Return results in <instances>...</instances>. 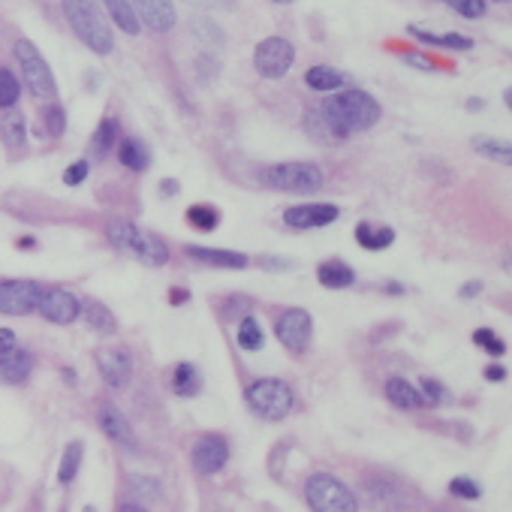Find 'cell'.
I'll return each mask as SVG.
<instances>
[{"mask_svg":"<svg viewBox=\"0 0 512 512\" xmlns=\"http://www.w3.org/2000/svg\"><path fill=\"white\" fill-rule=\"evenodd\" d=\"M379 103L368 91L347 87L334 91L329 100H323L316 109L307 114V127L320 130L332 139H350L352 133H365L379 121Z\"/></svg>","mask_w":512,"mask_h":512,"instance_id":"cell-1","label":"cell"},{"mask_svg":"<svg viewBox=\"0 0 512 512\" xmlns=\"http://www.w3.org/2000/svg\"><path fill=\"white\" fill-rule=\"evenodd\" d=\"M64 4V15L69 22V28L76 31V37L85 42L94 55H109L114 49L112 28L105 22V15L100 10L96 0H60Z\"/></svg>","mask_w":512,"mask_h":512,"instance_id":"cell-2","label":"cell"},{"mask_svg":"<svg viewBox=\"0 0 512 512\" xmlns=\"http://www.w3.org/2000/svg\"><path fill=\"white\" fill-rule=\"evenodd\" d=\"M109 242L118 247V251L136 256L142 266L148 269H160L169 262V247H166L163 238H157L154 233H145L130 220H114L109 226Z\"/></svg>","mask_w":512,"mask_h":512,"instance_id":"cell-3","label":"cell"},{"mask_svg":"<svg viewBox=\"0 0 512 512\" xmlns=\"http://www.w3.org/2000/svg\"><path fill=\"white\" fill-rule=\"evenodd\" d=\"M244 401L260 419L284 422L289 413H293L296 395H293V389H289V383H284V379L266 377V379H256V383L247 386Z\"/></svg>","mask_w":512,"mask_h":512,"instance_id":"cell-4","label":"cell"},{"mask_svg":"<svg viewBox=\"0 0 512 512\" xmlns=\"http://www.w3.org/2000/svg\"><path fill=\"white\" fill-rule=\"evenodd\" d=\"M305 498L314 512H359L356 494L332 473H314L305 482Z\"/></svg>","mask_w":512,"mask_h":512,"instance_id":"cell-5","label":"cell"},{"mask_svg":"<svg viewBox=\"0 0 512 512\" xmlns=\"http://www.w3.org/2000/svg\"><path fill=\"white\" fill-rule=\"evenodd\" d=\"M260 181L271 190L284 193H314L323 187V172L314 163H275L260 169Z\"/></svg>","mask_w":512,"mask_h":512,"instance_id":"cell-6","label":"cell"},{"mask_svg":"<svg viewBox=\"0 0 512 512\" xmlns=\"http://www.w3.org/2000/svg\"><path fill=\"white\" fill-rule=\"evenodd\" d=\"M15 60H19L24 85L31 87L33 96H55L58 85H55V76H51V67L46 64V58L40 55V49L33 46L31 40L22 37L15 42Z\"/></svg>","mask_w":512,"mask_h":512,"instance_id":"cell-7","label":"cell"},{"mask_svg":"<svg viewBox=\"0 0 512 512\" xmlns=\"http://www.w3.org/2000/svg\"><path fill=\"white\" fill-rule=\"evenodd\" d=\"M293 60H296V49L284 37L262 40L253 51V67L262 78H284L293 69Z\"/></svg>","mask_w":512,"mask_h":512,"instance_id":"cell-8","label":"cell"},{"mask_svg":"<svg viewBox=\"0 0 512 512\" xmlns=\"http://www.w3.org/2000/svg\"><path fill=\"white\" fill-rule=\"evenodd\" d=\"M42 284L37 280H0V314L6 316H28L40 307Z\"/></svg>","mask_w":512,"mask_h":512,"instance_id":"cell-9","label":"cell"},{"mask_svg":"<svg viewBox=\"0 0 512 512\" xmlns=\"http://www.w3.org/2000/svg\"><path fill=\"white\" fill-rule=\"evenodd\" d=\"M278 341L284 343L289 352H302L307 343H311L314 334V320L311 314L302 311V307H289L284 311V316L278 320Z\"/></svg>","mask_w":512,"mask_h":512,"instance_id":"cell-10","label":"cell"},{"mask_svg":"<svg viewBox=\"0 0 512 512\" xmlns=\"http://www.w3.org/2000/svg\"><path fill=\"white\" fill-rule=\"evenodd\" d=\"M37 311L46 316L49 323L69 325V323H76L78 316H82V302H78V298L69 293V289L51 287V289H46V293H42Z\"/></svg>","mask_w":512,"mask_h":512,"instance_id":"cell-11","label":"cell"},{"mask_svg":"<svg viewBox=\"0 0 512 512\" xmlns=\"http://www.w3.org/2000/svg\"><path fill=\"white\" fill-rule=\"evenodd\" d=\"M341 217L338 206L329 202H307V206H293L284 211V224L293 229H323Z\"/></svg>","mask_w":512,"mask_h":512,"instance_id":"cell-12","label":"cell"},{"mask_svg":"<svg viewBox=\"0 0 512 512\" xmlns=\"http://www.w3.org/2000/svg\"><path fill=\"white\" fill-rule=\"evenodd\" d=\"M229 462V443L220 434H206L197 440V446H193V467H197L199 473H217L224 471Z\"/></svg>","mask_w":512,"mask_h":512,"instance_id":"cell-13","label":"cell"},{"mask_svg":"<svg viewBox=\"0 0 512 512\" xmlns=\"http://www.w3.org/2000/svg\"><path fill=\"white\" fill-rule=\"evenodd\" d=\"M96 368H100L105 386L123 389L130 374H133V359H130L127 350H100L96 352Z\"/></svg>","mask_w":512,"mask_h":512,"instance_id":"cell-14","label":"cell"},{"mask_svg":"<svg viewBox=\"0 0 512 512\" xmlns=\"http://www.w3.org/2000/svg\"><path fill=\"white\" fill-rule=\"evenodd\" d=\"M136 4V19L145 24L148 31L166 33L175 24V4L172 0H133Z\"/></svg>","mask_w":512,"mask_h":512,"instance_id":"cell-15","label":"cell"},{"mask_svg":"<svg viewBox=\"0 0 512 512\" xmlns=\"http://www.w3.org/2000/svg\"><path fill=\"white\" fill-rule=\"evenodd\" d=\"M100 428L105 431V437L114 440L118 446L123 449H136V434H133V425H130V419L123 416L118 407H112V404H105L100 410Z\"/></svg>","mask_w":512,"mask_h":512,"instance_id":"cell-16","label":"cell"},{"mask_svg":"<svg viewBox=\"0 0 512 512\" xmlns=\"http://www.w3.org/2000/svg\"><path fill=\"white\" fill-rule=\"evenodd\" d=\"M33 370V356L28 350L13 347L10 352H0V379L4 383H24Z\"/></svg>","mask_w":512,"mask_h":512,"instance_id":"cell-17","label":"cell"},{"mask_svg":"<svg viewBox=\"0 0 512 512\" xmlns=\"http://www.w3.org/2000/svg\"><path fill=\"white\" fill-rule=\"evenodd\" d=\"M187 256L197 262H206V266H217V269H244L247 266V256L238 251H217V247H199L190 244Z\"/></svg>","mask_w":512,"mask_h":512,"instance_id":"cell-18","label":"cell"},{"mask_svg":"<svg viewBox=\"0 0 512 512\" xmlns=\"http://www.w3.org/2000/svg\"><path fill=\"white\" fill-rule=\"evenodd\" d=\"M0 136H4V142L10 151H22L24 142H28V123H24V114L13 109L4 112V118H0Z\"/></svg>","mask_w":512,"mask_h":512,"instance_id":"cell-19","label":"cell"},{"mask_svg":"<svg viewBox=\"0 0 512 512\" xmlns=\"http://www.w3.org/2000/svg\"><path fill=\"white\" fill-rule=\"evenodd\" d=\"M386 398H389L395 407H404V410L425 407V401H422L419 389L413 383H407L404 377H392L389 383H386Z\"/></svg>","mask_w":512,"mask_h":512,"instance_id":"cell-20","label":"cell"},{"mask_svg":"<svg viewBox=\"0 0 512 512\" xmlns=\"http://www.w3.org/2000/svg\"><path fill=\"white\" fill-rule=\"evenodd\" d=\"M316 280H320L323 287H329V289H343V287H350L352 280H356V271H352L347 262L329 260V262H320V269H316Z\"/></svg>","mask_w":512,"mask_h":512,"instance_id":"cell-21","label":"cell"},{"mask_svg":"<svg viewBox=\"0 0 512 512\" xmlns=\"http://www.w3.org/2000/svg\"><path fill=\"white\" fill-rule=\"evenodd\" d=\"M118 160L133 172H145L151 166V151L139 139H121L118 142Z\"/></svg>","mask_w":512,"mask_h":512,"instance_id":"cell-22","label":"cell"},{"mask_svg":"<svg viewBox=\"0 0 512 512\" xmlns=\"http://www.w3.org/2000/svg\"><path fill=\"white\" fill-rule=\"evenodd\" d=\"M410 37H416L419 42H425V46H440V49H473V40L464 37V33H431V31H422L413 24L410 28Z\"/></svg>","mask_w":512,"mask_h":512,"instance_id":"cell-23","label":"cell"},{"mask_svg":"<svg viewBox=\"0 0 512 512\" xmlns=\"http://www.w3.org/2000/svg\"><path fill=\"white\" fill-rule=\"evenodd\" d=\"M202 389V374L197 365H190V361H181L178 368H175L172 374V392L181 395V398H193Z\"/></svg>","mask_w":512,"mask_h":512,"instance_id":"cell-24","label":"cell"},{"mask_svg":"<svg viewBox=\"0 0 512 512\" xmlns=\"http://www.w3.org/2000/svg\"><path fill=\"white\" fill-rule=\"evenodd\" d=\"M100 4L105 6L109 19L118 24L123 33L136 37V33H139V19H136V10L130 6V0H100Z\"/></svg>","mask_w":512,"mask_h":512,"instance_id":"cell-25","label":"cell"},{"mask_svg":"<svg viewBox=\"0 0 512 512\" xmlns=\"http://www.w3.org/2000/svg\"><path fill=\"white\" fill-rule=\"evenodd\" d=\"M82 314H85V323L91 325L94 332H100V334H112L114 329H118L114 314L100 302H82Z\"/></svg>","mask_w":512,"mask_h":512,"instance_id":"cell-26","label":"cell"},{"mask_svg":"<svg viewBox=\"0 0 512 512\" xmlns=\"http://www.w3.org/2000/svg\"><path fill=\"white\" fill-rule=\"evenodd\" d=\"M356 242L365 247V251H383L395 242V233L389 226H370V224H359L356 226Z\"/></svg>","mask_w":512,"mask_h":512,"instance_id":"cell-27","label":"cell"},{"mask_svg":"<svg viewBox=\"0 0 512 512\" xmlns=\"http://www.w3.org/2000/svg\"><path fill=\"white\" fill-rule=\"evenodd\" d=\"M305 82L314 87V91H323V94H334V91H341L343 87V76L338 73V69H332V67H311L307 69V76H305Z\"/></svg>","mask_w":512,"mask_h":512,"instance_id":"cell-28","label":"cell"},{"mask_svg":"<svg viewBox=\"0 0 512 512\" xmlns=\"http://www.w3.org/2000/svg\"><path fill=\"white\" fill-rule=\"evenodd\" d=\"M114 142H118V123L112 118L100 121V127H96V133L91 136V157H105L109 151H114Z\"/></svg>","mask_w":512,"mask_h":512,"instance_id":"cell-29","label":"cell"},{"mask_svg":"<svg viewBox=\"0 0 512 512\" xmlns=\"http://www.w3.org/2000/svg\"><path fill=\"white\" fill-rule=\"evenodd\" d=\"M82 455H85V446L78 443V440L64 449V455H60V467H58V480L64 485H69L76 480L78 467H82Z\"/></svg>","mask_w":512,"mask_h":512,"instance_id":"cell-30","label":"cell"},{"mask_svg":"<svg viewBox=\"0 0 512 512\" xmlns=\"http://www.w3.org/2000/svg\"><path fill=\"white\" fill-rule=\"evenodd\" d=\"M266 343V334H262V325L253 320V316H244L242 325H238V347L253 352Z\"/></svg>","mask_w":512,"mask_h":512,"instance_id":"cell-31","label":"cell"},{"mask_svg":"<svg viewBox=\"0 0 512 512\" xmlns=\"http://www.w3.org/2000/svg\"><path fill=\"white\" fill-rule=\"evenodd\" d=\"M187 224L199 233H211L220 224V211L215 206H190L187 208Z\"/></svg>","mask_w":512,"mask_h":512,"instance_id":"cell-32","label":"cell"},{"mask_svg":"<svg viewBox=\"0 0 512 512\" xmlns=\"http://www.w3.org/2000/svg\"><path fill=\"white\" fill-rule=\"evenodd\" d=\"M22 96V85L10 69H0V109H13Z\"/></svg>","mask_w":512,"mask_h":512,"instance_id":"cell-33","label":"cell"},{"mask_svg":"<svg viewBox=\"0 0 512 512\" xmlns=\"http://www.w3.org/2000/svg\"><path fill=\"white\" fill-rule=\"evenodd\" d=\"M473 151H480L482 157L489 160H500V163H509V145H500L494 139H473Z\"/></svg>","mask_w":512,"mask_h":512,"instance_id":"cell-34","label":"cell"},{"mask_svg":"<svg viewBox=\"0 0 512 512\" xmlns=\"http://www.w3.org/2000/svg\"><path fill=\"white\" fill-rule=\"evenodd\" d=\"M446 4L453 6L458 15H464V19H482L485 10H489L485 0H446Z\"/></svg>","mask_w":512,"mask_h":512,"instance_id":"cell-35","label":"cell"},{"mask_svg":"<svg viewBox=\"0 0 512 512\" xmlns=\"http://www.w3.org/2000/svg\"><path fill=\"white\" fill-rule=\"evenodd\" d=\"M473 343H480V347L489 352V356H500V352L507 350V343H503L500 338H494L491 329H476L473 332Z\"/></svg>","mask_w":512,"mask_h":512,"instance_id":"cell-36","label":"cell"},{"mask_svg":"<svg viewBox=\"0 0 512 512\" xmlns=\"http://www.w3.org/2000/svg\"><path fill=\"white\" fill-rule=\"evenodd\" d=\"M42 121H46V130L49 136H60L67 127V112L60 109V105H49L46 112H42Z\"/></svg>","mask_w":512,"mask_h":512,"instance_id":"cell-37","label":"cell"},{"mask_svg":"<svg viewBox=\"0 0 512 512\" xmlns=\"http://www.w3.org/2000/svg\"><path fill=\"white\" fill-rule=\"evenodd\" d=\"M449 491L455 494V498H464V500H476L480 498V485H476L473 480H467V476H458V480L449 482Z\"/></svg>","mask_w":512,"mask_h":512,"instance_id":"cell-38","label":"cell"},{"mask_svg":"<svg viewBox=\"0 0 512 512\" xmlns=\"http://www.w3.org/2000/svg\"><path fill=\"white\" fill-rule=\"evenodd\" d=\"M422 401H425V404H431V407H434V404H440V401H443L446 398V389H443V386H440L437 383V379H431V377H425V379H422Z\"/></svg>","mask_w":512,"mask_h":512,"instance_id":"cell-39","label":"cell"},{"mask_svg":"<svg viewBox=\"0 0 512 512\" xmlns=\"http://www.w3.org/2000/svg\"><path fill=\"white\" fill-rule=\"evenodd\" d=\"M87 172H91V163H87V160H76V163L64 172V181L69 184V187H78V184L87 178Z\"/></svg>","mask_w":512,"mask_h":512,"instance_id":"cell-40","label":"cell"},{"mask_svg":"<svg viewBox=\"0 0 512 512\" xmlns=\"http://www.w3.org/2000/svg\"><path fill=\"white\" fill-rule=\"evenodd\" d=\"M13 347H19V341H15V332L13 329H0V352H10Z\"/></svg>","mask_w":512,"mask_h":512,"instance_id":"cell-41","label":"cell"},{"mask_svg":"<svg viewBox=\"0 0 512 512\" xmlns=\"http://www.w3.org/2000/svg\"><path fill=\"white\" fill-rule=\"evenodd\" d=\"M482 293V280H471V284L462 287V298H471V296H480Z\"/></svg>","mask_w":512,"mask_h":512,"instance_id":"cell-42","label":"cell"},{"mask_svg":"<svg viewBox=\"0 0 512 512\" xmlns=\"http://www.w3.org/2000/svg\"><path fill=\"white\" fill-rule=\"evenodd\" d=\"M404 60H410V64L419 67V69H434V60H425V58H419V55H404Z\"/></svg>","mask_w":512,"mask_h":512,"instance_id":"cell-43","label":"cell"},{"mask_svg":"<svg viewBox=\"0 0 512 512\" xmlns=\"http://www.w3.org/2000/svg\"><path fill=\"white\" fill-rule=\"evenodd\" d=\"M503 377H507V368H485V379H491V383H500Z\"/></svg>","mask_w":512,"mask_h":512,"instance_id":"cell-44","label":"cell"},{"mask_svg":"<svg viewBox=\"0 0 512 512\" xmlns=\"http://www.w3.org/2000/svg\"><path fill=\"white\" fill-rule=\"evenodd\" d=\"M187 4L202 6V10H215V6H220V4H224V0H187Z\"/></svg>","mask_w":512,"mask_h":512,"instance_id":"cell-45","label":"cell"},{"mask_svg":"<svg viewBox=\"0 0 512 512\" xmlns=\"http://www.w3.org/2000/svg\"><path fill=\"white\" fill-rule=\"evenodd\" d=\"M160 193H166V197H172V193H178V181H163V187H160Z\"/></svg>","mask_w":512,"mask_h":512,"instance_id":"cell-46","label":"cell"},{"mask_svg":"<svg viewBox=\"0 0 512 512\" xmlns=\"http://www.w3.org/2000/svg\"><path fill=\"white\" fill-rule=\"evenodd\" d=\"M118 512H145V509L139 507V503H123V507H121Z\"/></svg>","mask_w":512,"mask_h":512,"instance_id":"cell-47","label":"cell"},{"mask_svg":"<svg viewBox=\"0 0 512 512\" xmlns=\"http://www.w3.org/2000/svg\"><path fill=\"white\" fill-rule=\"evenodd\" d=\"M187 298H190V296L181 293V289H175V293H172V302H175V305H178V302H187Z\"/></svg>","mask_w":512,"mask_h":512,"instance_id":"cell-48","label":"cell"},{"mask_svg":"<svg viewBox=\"0 0 512 512\" xmlns=\"http://www.w3.org/2000/svg\"><path fill=\"white\" fill-rule=\"evenodd\" d=\"M275 4H293V0H275Z\"/></svg>","mask_w":512,"mask_h":512,"instance_id":"cell-49","label":"cell"},{"mask_svg":"<svg viewBox=\"0 0 512 512\" xmlns=\"http://www.w3.org/2000/svg\"><path fill=\"white\" fill-rule=\"evenodd\" d=\"M85 512H96V509L94 507H85Z\"/></svg>","mask_w":512,"mask_h":512,"instance_id":"cell-50","label":"cell"},{"mask_svg":"<svg viewBox=\"0 0 512 512\" xmlns=\"http://www.w3.org/2000/svg\"><path fill=\"white\" fill-rule=\"evenodd\" d=\"M498 4H509V0H498Z\"/></svg>","mask_w":512,"mask_h":512,"instance_id":"cell-51","label":"cell"}]
</instances>
